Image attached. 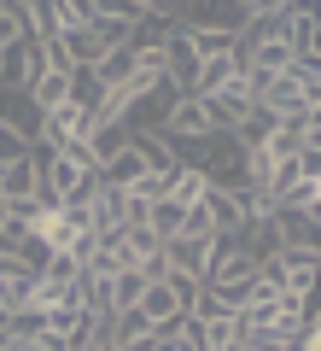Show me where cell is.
<instances>
[{
    "instance_id": "obj_8",
    "label": "cell",
    "mask_w": 321,
    "mask_h": 351,
    "mask_svg": "<svg viewBox=\"0 0 321 351\" xmlns=\"http://www.w3.org/2000/svg\"><path fill=\"white\" fill-rule=\"evenodd\" d=\"M274 205H286V211H309V217H321V176H292L286 182V193Z\"/></svg>"
},
{
    "instance_id": "obj_12",
    "label": "cell",
    "mask_w": 321,
    "mask_h": 351,
    "mask_svg": "<svg viewBox=\"0 0 321 351\" xmlns=\"http://www.w3.org/2000/svg\"><path fill=\"white\" fill-rule=\"evenodd\" d=\"M94 76H99V88H117V82H129V76H135V47H112L105 59L94 64Z\"/></svg>"
},
{
    "instance_id": "obj_11",
    "label": "cell",
    "mask_w": 321,
    "mask_h": 351,
    "mask_svg": "<svg viewBox=\"0 0 321 351\" xmlns=\"http://www.w3.org/2000/svg\"><path fill=\"white\" fill-rule=\"evenodd\" d=\"M29 100H36V112H47V106H59V100H70V76H59V71H41L36 82L24 88Z\"/></svg>"
},
{
    "instance_id": "obj_16",
    "label": "cell",
    "mask_w": 321,
    "mask_h": 351,
    "mask_svg": "<svg viewBox=\"0 0 321 351\" xmlns=\"http://www.w3.org/2000/svg\"><path fill=\"white\" fill-rule=\"evenodd\" d=\"M0 6H6V0H0Z\"/></svg>"
},
{
    "instance_id": "obj_1",
    "label": "cell",
    "mask_w": 321,
    "mask_h": 351,
    "mask_svg": "<svg viewBox=\"0 0 321 351\" xmlns=\"http://www.w3.org/2000/svg\"><path fill=\"white\" fill-rule=\"evenodd\" d=\"M175 29H246L240 0H170Z\"/></svg>"
},
{
    "instance_id": "obj_2",
    "label": "cell",
    "mask_w": 321,
    "mask_h": 351,
    "mask_svg": "<svg viewBox=\"0 0 321 351\" xmlns=\"http://www.w3.org/2000/svg\"><path fill=\"white\" fill-rule=\"evenodd\" d=\"M269 29L292 47V59H316V36H321V18H316V0H292L281 18H269Z\"/></svg>"
},
{
    "instance_id": "obj_4",
    "label": "cell",
    "mask_w": 321,
    "mask_h": 351,
    "mask_svg": "<svg viewBox=\"0 0 321 351\" xmlns=\"http://www.w3.org/2000/svg\"><path fill=\"white\" fill-rule=\"evenodd\" d=\"M210 246H216V234H170V240H164V269L205 281V269H210Z\"/></svg>"
},
{
    "instance_id": "obj_9",
    "label": "cell",
    "mask_w": 321,
    "mask_h": 351,
    "mask_svg": "<svg viewBox=\"0 0 321 351\" xmlns=\"http://www.w3.org/2000/svg\"><path fill=\"white\" fill-rule=\"evenodd\" d=\"M274 228H281V246H316V217H309V211H286V205H274Z\"/></svg>"
},
{
    "instance_id": "obj_15",
    "label": "cell",
    "mask_w": 321,
    "mask_h": 351,
    "mask_svg": "<svg viewBox=\"0 0 321 351\" xmlns=\"http://www.w3.org/2000/svg\"><path fill=\"white\" fill-rule=\"evenodd\" d=\"M6 351H29V346H6Z\"/></svg>"
},
{
    "instance_id": "obj_6",
    "label": "cell",
    "mask_w": 321,
    "mask_h": 351,
    "mask_svg": "<svg viewBox=\"0 0 321 351\" xmlns=\"http://www.w3.org/2000/svg\"><path fill=\"white\" fill-rule=\"evenodd\" d=\"M140 316H146L152 328H170V322H181L187 316V304H181V293L170 287V276H152L146 281V293H140V304H135Z\"/></svg>"
},
{
    "instance_id": "obj_5",
    "label": "cell",
    "mask_w": 321,
    "mask_h": 351,
    "mask_svg": "<svg viewBox=\"0 0 321 351\" xmlns=\"http://www.w3.org/2000/svg\"><path fill=\"white\" fill-rule=\"evenodd\" d=\"M0 199L6 205H24V199H41V164H36V147L24 158L0 164Z\"/></svg>"
},
{
    "instance_id": "obj_3",
    "label": "cell",
    "mask_w": 321,
    "mask_h": 351,
    "mask_svg": "<svg viewBox=\"0 0 321 351\" xmlns=\"http://www.w3.org/2000/svg\"><path fill=\"white\" fill-rule=\"evenodd\" d=\"M158 135H164V141H205V135H216V117H210V106H205V100L181 94V100L170 106V117H164Z\"/></svg>"
},
{
    "instance_id": "obj_7",
    "label": "cell",
    "mask_w": 321,
    "mask_h": 351,
    "mask_svg": "<svg viewBox=\"0 0 321 351\" xmlns=\"http://www.w3.org/2000/svg\"><path fill=\"white\" fill-rule=\"evenodd\" d=\"M24 12H29V36H36V41L76 29V18H70V6H64V0H24Z\"/></svg>"
},
{
    "instance_id": "obj_14",
    "label": "cell",
    "mask_w": 321,
    "mask_h": 351,
    "mask_svg": "<svg viewBox=\"0 0 321 351\" xmlns=\"http://www.w3.org/2000/svg\"><path fill=\"white\" fill-rule=\"evenodd\" d=\"M292 0H240V12H246V24H269V18H281Z\"/></svg>"
},
{
    "instance_id": "obj_13",
    "label": "cell",
    "mask_w": 321,
    "mask_h": 351,
    "mask_svg": "<svg viewBox=\"0 0 321 351\" xmlns=\"http://www.w3.org/2000/svg\"><path fill=\"white\" fill-rule=\"evenodd\" d=\"M99 94H105V88H99V76H94V64H76V71H70V106H82V112L94 117V106H99Z\"/></svg>"
},
{
    "instance_id": "obj_10",
    "label": "cell",
    "mask_w": 321,
    "mask_h": 351,
    "mask_svg": "<svg viewBox=\"0 0 321 351\" xmlns=\"http://www.w3.org/2000/svg\"><path fill=\"white\" fill-rule=\"evenodd\" d=\"M18 41H36L29 36V12H24V0H6L0 6V53L18 47Z\"/></svg>"
}]
</instances>
